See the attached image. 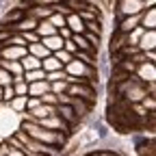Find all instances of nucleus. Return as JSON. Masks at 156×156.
Wrapping results in <instances>:
<instances>
[{"mask_svg": "<svg viewBox=\"0 0 156 156\" xmlns=\"http://www.w3.org/2000/svg\"><path fill=\"white\" fill-rule=\"evenodd\" d=\"M145 2H147V5L152 7V5H156V0H145Z\"/></svg>", "mask_w": 156, "mask_h": 156, "instance_id": "c9c22d12", "label": "nucleus"}, {"mask_svg": "<svg viewBox=\"0 0 156 156\" xmlns=\"http://www.w3.org/2000/svg\"><path fill=\"white\" fill-rule=\"evenodd\" d=\"M143 33H145V28H143V26H136V28H132V30L128 33V46H139L141 37H143Z\"/></svg>", "mask_w": 156, "mask_h": 156, "instance_id": "412c9836", "label": "nucleus"}, {"mask_svg": "<svg viewBox=\"0 0 156 156\" xmlns=\"http://www.w3.org/2000/svg\"><path fill=\"white\" fill-rule=\"evenodd\" d=\"M41 104H50V106H58V95H56V93H52V91H48V93H44V95H41Z\"/></svg>", "mask_w": 156, "mask_h": 156, "instance_id": "bb28decb", "label": "nucleus"}, {"mask_svg": "<svg viewBox=\"0 0 156 156\" xmlns=\"http://www.w3.org/2000/svg\"><path fill=\"white\" fill-rule=\"evenodd\" d=\"M124 46H128V35L115 33V35L111 37V54H113V52H119Z\"/></svg>", "mask_w": 156, "mask_h": 156, "instance_id": "f3484780", "label": "nucleus"}, {"mask_svg": "<svg viewBox=\"0 0 156 156\" xmlns=\"http://www.w3.org/2000/svg\"><path fill=\"white\" fill-rule=\"evenodd\" d=\"M50 91V83L48 80H37V83H28V95L33 98H41L44 93Z\"/></svg>", "mask_w": 156, "mask_h": 156, "instance_id": "ddd939ff", "label": "nucleus"}, {"mask_svg": "<svg viewBox=\"0 0 156 156\" xmlns=\"http://www.w3.org/2000/svg\"><path fill=\"white\" fill-rule=\"evenodd\" d=\"M141 26V13L139 15H126V17H119V22H117V33H124L128 35L132 28Z\"/></svg>", "mask_w": 156, "mask_h": 156, "instance_id": "39448f33", "label": "nucleus"}, {"mask_svg": "<svg viewBox=\"0 0 156 156\" xmlns=\"http://www.w3.org/2000/svg\"><path fill=\"white\" fill-rule=\"evenodd\" d=\"M150 5L145 0H117V13L119 17H126V15H139L147 9Z\"/></svg>", "mask_w": 156, "mask_h": 156, "instance_id": "f03ea898", "label": "nucleus"}, {"mask_svg": "<svg viewBox=\"0 0 156 156\" xmlns=\"http://www.w3.org/2000/svg\"><path fill=\"white\" fill-rule=\"evenodd\" d=\"M67 95H74V98H80V100H87L89 104H95L98 95H95V89L87 83H74L67 87Z\"/></svg>", "mask_w": 156, "mask_h": 156, "instance_id": "7ed1b4c3", "label": "nucleus"}, {"mask_svg": "<svg viewBox=\"0 0 156 156\" xmlns=\"http://www.w3.org/2000/svg\"><path fill=\"white\" fill-rule=\"evenodd\" d=\"M134 76L139 78V80H141L143 85L156 83V65H154L152 61H143V63H139V65H136Z\"/></svg>", "mask_w": 156, "mask_h": 156, "instance_id": "20e7f679", "label": "nucleus"}, {"mask_svg": "<svg viewBox=\"0 0 156 156\" xmlns=\"http://www.w3.org/2000/svg\"><path fill=\"white\" fill-rule=\"evenodd\" d=\"M15 33H17V30H15ZM22 37H24L26 46H28V44H37V41H39V35H37V30H24V33H22Z\"/></svg>", "mask_w": 156, "mask_h": 156, "instance_id": "c85d7f7f", "label": "nucleus"}, {"mask_svg": "<svg viewBox=\"0 0 156 156\" xmlns=\"http://www.w3.org/2000/svg\"><path fill=\"white\" fill-rule=\"evenodd\" d=\"M46 80H48V83H56V80H67V74H65V69L48 72V74H46Z\"/></svg>", "mask_w": 156, "mask_h": 156, "instance_id": "393cba45", "label": "nucleus"}, {"mask_svg": "<svg viewBox=\"0 0 156 156\" xmlns=\"http://www.w3.org/2000/svg\"><path fill=\"white\" fill-rule=\"evenodd\" d=\"M0 67H5L11 76H22L24 74V67L20 61H7V58H0Z\"/></svg>", "mask_w": 156, "mask_h": 156, "instance_id": "4468645a", "label": "nucleus"}, {"mask_svg": "<svg viewBox=\"0 0 156 156\" xmlns=\"http://www.w3.org/2000/svg\"><path fill=\"white\" fill-rule=\"evenodd\" d=\"M56 113L58 115H61L63 117V119L74 128V126H78V124H80V119H78V115L74 113V108H72V104H58L56 106Z\"/></svg>", "mask_w": 156, "mask_h": 156, "instance_id": "6e6552de", "label": "nucleus"}, {"mask_svg": "<svg viewBox=\"0 0 156 156\" xmlns=\"http://www.w3.org/2000/svg\"><path fill=\"white\" fill-rule=\"evenodd\" d=\"M141 26L145 30H156V5L147 7L143 13H141Z\"/></svg>", "mask_w": 156, "mask_h": 156, "instance_id": "1a4fd4ad", "label": "nucleus"}, {"mask_svg": "<svg viewBox=\"0 0 156 156\" xmlns=\"http://www.w3.org/2000/svg\"><path fill=\"white\" fill-rule=\"evenodd\" d=\"M69 104H72L74 113L78 115V119H80V122L85 119V117H89V113H91V108H93V104H89L87 100H80V98H74V95H72Z\"/></svg>", "mask_w": 156, "mask_h": 156, "instance_id": "0eeeda50", "label": "nucleus"}, {"mask_svg": "<svg viewBox=\"0 0 156 156\" xmlns=\"http://www.w3.org/2000/svg\"><path fill=\"white\" fill-rule=\"evenodd\" d=\"M54 56H56L58 61L63 63V67H65V65H67V63L72 61V58H74V54H69L67 50H58V52H54Z\"/></svg>", "mask_w": 156, "mask_h": 156, "instance_id": "c756f323", "label": "nucleus"}, {"mask_svg": "<svg viewBox=\"0 0 156 156\" xmlns=\"http://www.w3.org/2000/svg\"><path fill=\"white\" fill-rule=\"evenodd\" d=\"M67 87H69V83H67V80H56V83H50V91H52V93H56V95L67 93Z\"/></svg>", "mask_w": 156, "mask_h": 156, "instance_id": "b1692460", "label": "nucleus"}, {"mask_svg": "<svg viewBox=\"0 0 156 156\" xmlns=\"http://www.w3.org/2000/svg\"><path fill=\"white\" fill-rule=\"evenodd\" d=\"M48 22H50V24H52V26H54V28L58 30V28H63V26H65V15H63V13H56V11H54V13H52V15L48 17Z\"/></svg>", "mask_w": 156, "mask_h": 156, "instance_id": "5701e85b", "label": "nucleus"}, {"mask_svg": "<svg viewBox=\"0 0 156 156\" xmlns=\"http://www.w3.org/2000/svg\"><path fill=\"white\" fill-rule=\"evenodd\" d=\"M63 41H65V39L58 35V33H56V35H52V37H44V39H41V44H44L52 54H54V52H58V50H63Z\"/></svg>", "mask_w": 156, "mask_h": 156, "instance_id": "f8f14e48", "label": "nucleus"}, {"mask_svg": "<svg viewBox=\"0 0 156 156\" xmlns=\"http://www.w3.org/2000/svg\"><path fill=\"white\" fill-rule=\"evenodd\" d=\"M139 48L141 52H150V50H156V30H145L141 41H139Z\"/></svg>", "mask_w": 156, "mask_h": 156, "instance_id": "9b49d317", "label": "nucleus"}, {"mask_svg": "<svg viewBox=\"0 0 156 156\" xmlns=\"http://www.w3.org/2000/svg\"><path fill=\"white\" fill-rule=\"evenodd\" d=\"M39 104H41V98H33V95H28V102H26V113H28V111H33V108H37Z\"/></svg>", "mask_w": 156, "mask_h": 156, "instance_id": "2f4dec72", "label": "nucleus"}, {"mask_svg": "<svg viewBox=\"0 0 156 156\" xmlns=\"http://www.w3.org/2000/svg\"><path fill=\"white\" fill-rule=\"evenodd\" d=\"M63 50H67L69 54H76L78 48H76V44L72 41V39H65V41H63Z\"/></svg>", "mask_w": 156, "mask_h": 156, "instance_id": "473e14b6", "label": "nucleus"}, {"mask_svg": "<svg viewBox=\"0 0 156 156\" xmlns=\"http://www.w3.org/2000/svg\"><path fill=\"white\" fill-rule=\"evenodd\" d=\"M58 35H61L63 39H72V35H74V33H72L67 26H63V28H58Z\"/></svg>", "mask_w": 156, "mask_h": 156, "instance_id": "f704fd0d", "label": "nucleus"}, {"mask_svg": "<svg viewBox=\"0 0 156 156\" xmlns=\"http://www.w3.org/2000/svg\"><path fill=\"white\" fill-rule=\"evenodd\" d=\"M85 37H87V41H89V46L93 48V50H100V44H102V35H95V33H85Z\"/></svg>", "mask_w": 156, "mask_h": 156, "instance_id": "a878e982", "label": "nucleus"}, {"mask_svg": "<svg viewBox=\"0 0 156 156\" xmlns=\"http://www.w3.org/2000/svg\"><path fill=\"white\" fill-rule=\"evenodd\" d=\"M89 33H95V35H102V20H93V22H87L85 24Z\"/></svg>", "mask_w": 156, "mask_h": 156, "instance_id": "cd10ccee", "label": "nucleus"}, {"mask_svg": "<svg viewBox=\"0 0 156 156\" xmlns=\"http://www.w3.org/2000/svg\"><path fill=\"white\" fill-rule=\"evenodd\" d=\"M20 63H22L24 72H28V69H39V67H41V58H37V56H33V54H26V56L20 58Z\"/></svg>", "mask_w": 156, "mask_h": 156, "instance_id": "6ab92c4d", "label": "nucleus"}, {"mask_svg": "<svg viewBox=\"0 0 156 156\" xmlns=\"http://www.w3.org/2000/svg\"><path fill=\"white\" fill-rule=\"evenodd\" d=\"M35 30H37L39 39H44V37H52V35H56V33H58V30L48 22V20H41V22L37 24V28H35Z\"/></svg>", "mask_w": 156, "mask_h": 156, "instance_id": "dca6fc26", "label": "nucleus"}, {"mask_svg": "<svg viewBox=\"0 0 156 156\" xmlns=\"http://www.w3.org/2000/svg\"><path fill=\"white\" fill-rule=\"evenodd\" d=\"M52 13H54L52 7H28V5H26V15L35 17L37 22H41V20H48Z\"/></svg>", "mask_w": 156, "mask_h": 156, "instance_id": "9d476101", "label": "nucleus"}, {"mask_svg": "<svg viewBox=\"0 0 156 156\" xmlns=\"http://www.w3.org/2000/svg\"><path fill=\"white\" fill-rule=\"evenodd\" d=\"M24 80H26V83H37V80H46V72H44V67H39V69H28V72H24Z\"/></svg>", "mask_w": 156, "mask_h": 156, "instance_id": "aec40b11", "label": "nucleus"}, {"mask_svg": "<svg viewBox=\"0 0 156 156\" xmlns=\"http://www.w3.org/2000/svg\"><path fill=\"white\" fill-rule=\"evenodd\" d=\"M65 26H67L72 33H78V35H85V33H87L85 20L78 15V13H69V15H65Z\"/></svg>", "mask_w": 156, "mask_h": 156, "instance_id": "423d86ee", "label": "nucleus"}, {"mask_svg": "<svg viewBox=\"0 0 156 156\" xmlns=\"http://www.w3.org/2000/svg\"><path fill=\"white\" fill-rule=\"evenodd\" d=\"M95 136H98V141H104L106 136H111V128L104 122H95Z\"/></svg>", "mask_w": 156, "mask_h": 156, "instance_id": "4be33fe9", "label": "nucleus"}, {"mask_svg": "<svg viewBox=\"0 0 156 156\" xmlns=\"http://www.w3.org/2000/svg\"><path fill=\"white\" fill-rule=\"evenodd\" d=\"M154 65H156V63H154Z\"/></svg>", "mask_w": 156, "mask_h": 156, "instance_id": "e433bc0d", "label": "nucleus"}, {"mask_svg": "<svg viewBox=\"0 0 156 156\" xmlns=\"http://www.w3.org/2000/svg\"><path fill=\"white\" fill-rule=\"evenodd\" d=\"M143 61H152V63H156V50L143 52Z\"/></svg>", "mask_w": 156, "mask_h": 156, "instance_id": "72a5a7b5", "label": "nucleus"}, {"mask_svg": "<svg viewBox=\"0 0 156 156\" xmlns=\"http://www.w3.org/2000/svg\"><path fill=\"white\" fill-rule=\"evenodd\" d=\"M13 83V76L5 69V67H0V87H7V85H11Z\"/></svg>", "mask_w": 156, "mask_h": 156, "instance_id": "7c9ffc66", "label": "nucleus"}, {"mask_svg": "<svg viewBox=\"0 0 156 156\" xmlns=\"http://www.w3.org/2000/svg\"><path fill=\"white\" fill-rule=\"evenodd\" d=\"M28 54H33V56H37V58H46V56H50L52 52L41 44V39H39L37 44H28Z\"/></svg>", "mask_w": 156, "mask_h": 156, "instance_id": "a211bd4d", "label": "nucleus"}, {"mask_svg": "<svg viewBox=\"0 0 156 156\" xmlns=\"http://www.w3.org/2000/svg\"><path fill=\"white\" fill-rule=\"evenodd\" d=\"M41 67H44V72L48 74V72H56V69H63V63L58 61V58H56L54 54H50V56L41 58Z\"/></svg>", "mask_w": 156, "mask_h": 156, "instance_id": "2eb2a0df", "label": "nucleus"}, {"mask_svg": "<svg viewBox=\"0 0 156 156\" xmlns=\"http://www.w3.org/2000/svg\"><path fill=\"white\" fill-rule=\"evenodd\" d=\"M17 130H24L30 139L44 143V145H54L58 150H63L65 143H67V134L65 132H58V130H48V128H41L35 122H22Z\"/></svg>", "mask_w": 156, "mask_h": 156, "instance_id": "f257e3e1", "label": "nucleus"}]
</instances>
